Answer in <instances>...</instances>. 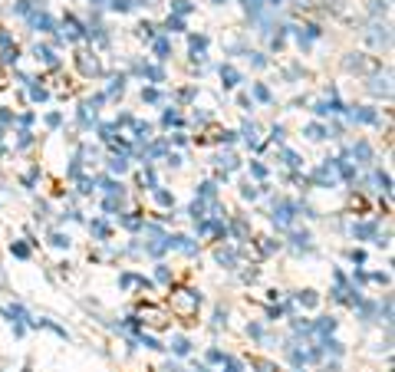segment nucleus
Segmentation results:
<instances>
[{"mask_svg": "<svg viewBox=\"0 0 395 372\" xmlns=\"http://www.w3.org/2000/svg\"><path fill=\"white\" fill-rule=\"evenodd\" d=\"M168 30H185V24H182V17H168Z\"/></svg>", "mask_w": 395, "mask_h": 372, "instance_id": "nucleus-5", "label": "nucleus"}, {"mask_svg": "<svg viewBox=\"0 0 395 372\" xmlns=\"http://www.w3.org/2000/svg\"><path fill=\"white\" fill-rule=\"evenodd\" d=\"M106 191H109V195H122V185H115V181H106Z\"/></svg>", "mask_w": 395, "mask_h": 372, "instance_id": "nucleus-10", "label": "nucleus"}, {"mask_svg": "<svg viewBox=\"0 0 395 372\" xmlns=\"http://www.w3.org/2000/svg\"><path fill=\"white\" fill-rule=\"evenodd\" d=\"M175 10H178V13H188V10H191V3H188V0H175Z\"/></svg>", "mask_w": 395, "mask_h": 372, "instance_id": "nucleus-8", "label": "nucleus"}, {"mask_svg": "<svg viewBox=\"0 0 395 372\" xmlns=\"http://www.w3.org/2000/svg\"><path fill=\"white\" fill-rule=\"evenodd\" d=\"M218 261H221V264H234V254H231V250H218Z\"/></svg>", "mask_w": 395, "mask_h": 372, "instance_id": "nucleus-7", "label": "nucleus"}, {"mask_svg": "<svg viewBox=\"0 0 395 372\" xmlns=\"http://www.w3.org/2000/svg\"><path fill=\"white\" fill-rule=\"evenodd\" d=\"M372 92H382V96H389V76H385V79H376V83H372Z\"/></svg>", "mask_w": 395, "mask_h": 372, "instance_id": "nucleus-3", "label": "nucleus"}, {"mask_svg": "<svg viewBox=\"0 0 395 372\" xmlns=\"http://www.w3.org/2000/svg\"><path fill=\"white\" fill-rule=\"evenodd\" d=\"M218 3H224V0H218Z\"/></svg>", "mask_w": 395, "mask_h": 372, "instance_id": "nucleus-12", "label": "nucleus"}, {"mask_svg": "<svg viewBox=\"0 0 395 372\" xmlns=\"http://www.w3.org/2000/svg\"><path fill=\"white\" fill-rule=\"evenodd\" d=\"M152 3H155V0H152Z\"/></svg>", "mask_w": 395, "mask_h": 372, "instance_id": "nucleus-13", "label": "nucleus"}, {"mask_svg": "<svg viewBox=\"0 0 395 372\" xmlns=\"http://www.w3.org/2000/svg\"><path fill=\"white\" fill-rule=\"evenodd\" d=\"M125 168H129V165H125V159H115V161H112V172H119V175H122Z\"/></svg>", "mask_w": 395, "mask_h": 372, "instance_id": "nucleus-9", "label": "nucleus"}, {"mask_svg": "<svg viewBox=\"0 0 395 372\" xmlns=\"http://www.w3.org/2000/svg\"><path fill=\"white\" fill-rule=\"evenodd\" d=\"M307 136L320 142V138H326V129H323V125H307Z\"/></svg>", "mask_w": 395, "mask_h": 372, "instance_id": "nucleus-2", "label": "nucleus"}, {"mask_svg": "<svg viewBox=\"0 0 395 372\" xmlns=\"http://www.w3.org/2000/svg\"><path fill=\"white\" fill-rule=\"evenodd\" d=\"M221 79H224V86H237V83H241V76H237L234 66H221Z\"/></svg>", "mask_w": 395, "mask_h": 372, "instance_id": "nucleus-1", "label": "nucleus"}, {"mask_svg": "<svg viewBox=\"0 0 395 372\" xmlns=\"http://www.w3.org/2000/svg\"><path fill=\"white\" fill-rule=\"evenodd\" d=\"M172 346H175V353H178V356H185L188 349H191V343H188V339H182V336H178V339H175Z\"/></svg>", "mask_w": 395, "mask_h": 372, "instance_id": "nucleus-4", "label": "nucleus"}, {"mask_svg": "<svg viewBox=\"0 0 395 372\" xmlns=\"http://www.w3.org/2000/svg\"><path fill=\"white\" fill-rule=\"evenodd\" d=\"M49 241H53L56 248H70V237H63V234H53V237H49Z\"/></svg>", "mask_w": 395, "mask_h": 372, "instance_id": "nucleus-6", "label": "nucleus"}, {"mask_svg": "<svg viewBox=\"0 0 395 372\" xmlns=\"http://www.w3.org/2000/svg\"><path fill=\"white\" fill-rule=\"evenodd\" d=\"M155 50H159V56H165V53H168V43H165V40H159V43H155Z\"/></svg>", "mask_w": 395, "mask_h": 372, "instance_id": "nucleus-11", "label": "nucleus"}]
</instances>
